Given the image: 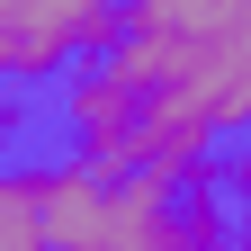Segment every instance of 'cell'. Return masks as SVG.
Masks as SVG:
<instances>
[{"label":"cell","mask_w":251,"mask_h":251,"mask_svg":"<svg viewBox=\"0 0 251 251\" xmlns=\"http://www.w3.org/2000/svg\"><path fill=\"white\" fill-rule=\"evenodd\" d=\"M117 45V0H0V90H45Z\"/></svg>","instance_id":"7a4b0ae2"},{"label":"cell","mask_w":251,"mask_h":251,"mask_svg":"<svg viewBox=\"0 0 251 251\" xmlns=\"http://www.w3.org/2000/svg\"><path fill=\"white\" fill-rule=\"evenodd\" d=\"M233 251H251V242H233Z\"/></svg>","instance_id":"ba28073f"},{"label":"cell","mask_w":251,"mask_h":251,"mask_svg":"<svg viewBox=\"0 0 251 251\" xmlns=\"http://www.w3.org/2000/svg\"><path fill=\"white\" fill-rule=\"evenodd\" d=\"M0 251H54V225H45V162H0Z\"/></svg>","instance_id":"3957f363"},{"label":"cell","mask_w":251,"mask_h":251,"mask_svg":"<svg viewBox=\"0 0 251 251\" xmlns=\"http://www.w3.org/2000/svg\"><path fill=\"white\" fill-rule=\"evenodd\" d=\"M242 135H251V126H242ZM242 162H251V152H242Z\"/></svg>","instance_id":"52a82bcc"},{"label":"cell","mask_w":251,"mask_h":251,"mask_svg":"<svg viewBox=\"0 0 251 251\" xmlns=\"http://www.w3.org/2000/svg\"><path fill=\"white\" fill-rule=\"evenodd\" d=\"M233 179H242V206H233V225H242V242H251V162H242Z\"/></svg>","instance_id":"5b68a950"},{"label":"cell","mask_w":251,"mask_h":251,"mask_svg":"<svg viewBox=\"0 0 251 251\" xmlns=\"http://www.w3.org/2000/svg\"><path fill=\"white\" fill-rule=\"evenodd\" d=\"M54 251H233L215 188H171L152 171L99 179L90 162H45Z\"/></svg>","instance_id":"6da1fadb"},{"label":"cell","mask_w":251,"mask_h":251,"mask_svg":"<svg viewBox=\"0 0 251 251\" xmlns=\"http://www.w3.org/2000/svg\"><path fill=\"white\" fill-rule=\"evenodd\" d=\"M233 0H117V27H206Z\"/></svg>","instance_id":"277c9868"},{"label":"cell","mask_w":251,"mask_h":251,"mask_svg":"<svg viewBox=\"0 0 251 251\" xmlns=\"http://www.w3.org/2000/svg\"><path fill=\"white\" fill-rule=\"evenodd\" d=\"M18 135V99H0V144H9Z\"/></svg>","instance_id":"8992f818"}]
</instances>
